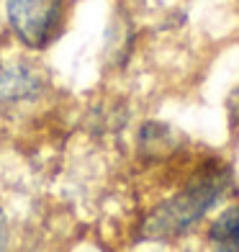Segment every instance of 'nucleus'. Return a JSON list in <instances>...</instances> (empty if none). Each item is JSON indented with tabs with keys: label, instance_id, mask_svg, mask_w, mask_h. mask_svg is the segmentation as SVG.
<instances>
[{
	"label": "nucleus",
	"instance_id": "4",
	"mask_svg": "<svg viewBox=\"0 0 239 252\" xmlns=\"http://www.w3.org/2000/svg\"><path fill=\"white\" fill-rule=\"evenodd\" d=\"M213 252H239V203L229 206L209 229Z\"/></svg>",
	"mask_w": 239,
	"mask_h": 252
},
{
	"label": "nucleus",
	"instance_id": "2",
	"mask_svg": "<svg viewBox=\"0 0 239 252\" xmlns=\"http://www.w3.org/2000/svg\"><path fill=\"white\" fill-rule=\"evenodd\" d=\"M67 0H5L8 24L24 47L41 52L64 31Z\"/></svg>",
	"mask_w": 239,
	"mask_h": 252
},
{
	"label": "nucleus",
	"instance_id": "5",
	"mask_svg": "<svg viewBox=\"0 0 239 252\" xmlns=\"http://www.w3.org/2000/svg\"><path fill=\"white\" fill-rule=\"evenodd\" d=\"M139 150L147 157H159L165 152H173L175 150L173 129H170L167 124H157V121L144 124L142 134H139Z\"/></svg>",
	"mask_w": 239,
	"mask_h": 252
},
{
	"label": "nucleus",
	"instance_id": "1",
	"mask_svg": "<svg viewBox=\"0 0 239 252\" xmlns=\"http://www.w3.org/2000/svg\"><path fill=\"white\" fill-rule=\"evenodd\" d=\"M232 186V170L221 159L206 162L188 186L144 216L139 239L170 242L196 226Z\"/></svg>",
	"mask_w": 239,
	"mask_h": 252
},
{
	"label": "nucleus",
	"instance_id": "7",
	"mask_svg": "<svg viewBox=\"0 0 239 252\" xmlns=\"http://www.w3.org/2000/svg\"><path fill=\"white\" fill-rule=\"evenodd\" d=\"M5 245H8V221H5L3 206H0V252L5 250Z\"/></svg>",
	"mask_w": 239,
	"mask_h": 252
},
{
	"label": "nucleus",
	"instance_id": "3",
	"mask_svg": "<svg viewBox=\"0 0 239 252\" xmlns=\"http://www.w3.org/2000/svg\"><path fill=\"white\" fill-rule=\"evenodd\" d=\"M44 75L29 64L0 67V106L21 100H36L44 93Z\"/></svg>",
	"mask_w": 239,
	"mask_h": 252
},
{
	"label": "nucleus",
	"instance_id": "6",
	"mask_svg": "<svg viewBox=\"0 0 239 252\" xmlns=\"http://www.w3.org/2000/svg\"><path fill=\"white\" fill-rule=\"evenodd\" d=\"M226 111H229V124L239 126V85L232 90L229 100H226Z\"/></svg>",
	"mask_w": 239,
	"mask_h": 252
}]
</instances>
